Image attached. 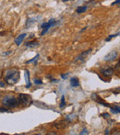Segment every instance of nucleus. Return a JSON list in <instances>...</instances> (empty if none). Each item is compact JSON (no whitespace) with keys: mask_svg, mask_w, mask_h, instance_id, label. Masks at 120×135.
<instances>
[{"mask_svg":"<svg viewBox=\"0 0 120 135\" xmlns=\"http://www.w3.org/2000/svg\"><path fill=\"white\" fill-rule=\"evenodd\" d=\"M2 103H3V105L7 108H16L20 105L18 98H14V97H10V96L5 97V98H3Z\"/></svg>","mask_w":120,"mask_h":135,"instance_id":"2","label":"nucleus"},{"mask_svg":"<svg viewBox=\"0 0 120 135\" xmlns=\"http://www.w3.org/2000/svg\"><path fill=\"white\" fill-rule=\"evenodd\" d=\"M119 2H120V0H117L115 2H114L113 4H112V6H114V5H117V4H119Z\"/></svg>","mask_w":120,"mask_h":135,"instance_id":"26","label":"nucleus"},{"mask_svg":"<svg viewBox=\"0 0 120 135\" xmlns=\"http://www.w3.org/2000/svg\"><path fill=\"white\" fill-rule=\"evenodd\" d=\"M40 45V43L38 42V41H29V42H27L25 44V46L27 47V48H30V49H33V48H36V47H38Z\"/></svg>","mask_w":120,"mask_h":135,"instance_id":"9","label":"nucleus"},{"mask_svg":"<svg viewBox=\"0 0 120 135\" xmlns=\"http://www.w3.org/2000/svg\"><path fill=\"white\" fill-rule=\"evenodd\" d=\"M91 49H89V50L85 51V52H81V54L79 55V56L76 57V59L74 60V62H83L85 61V59L87 58V56H88L89 54H91Z\"/></svg>","mask_w":120,"mask_h":135,"instance_id":"5","label":"nucleus"},{"mask_svg":"<svg viewBox=\"0 0 120 135\" xmlns=\"http://www.w3.org/2000/svg\"><path fill=\"white\" fill-rule=\"evenodd\" d=\"M101 73L103 74V75H104V76L111 77L112 75H114V73H115V70H114L113 68H111V67H106V68H104V69L101 70Z\"/></svg>","mask_w":120,"mask_h":135,"instance_id":"7","label":"nucleus"},{"mask_svg":"<svg viewBox=\"0 0 120 135\" xmlns=\"http://www.w3.org/2000/svg\"><path fill=\"white\" fill-rule=\"evenodd\" d=\"M34 84L35 85H43V82L40 80V79H34Z\"/></svg>","mask_w":120,"mask_h":135,"instance_id":"21","label":"nucleus"},{"mask_svg":"<svg viewBox=\"0 0 120 135\" xmlns=\"http://www.w3.org/2000/svg\"><path fill=\"white\" fill-rule=\"evenodd\" d=\"M70 85H71L72 87H78L79 86V81L78 80L77 77H72L70 79Z\"/></svg>","mask_w":120,"mask_h":135,"instance_id":"11","label":"nucleus"},{"mask_svg":"<svg viewBox=\"0 0 120 135\" xmlns=\"http://www.w3.org/2000/svg\"><path fill=\"white\" fill-rule=\"evenodd\" d=\"M54 126L57 129H65L68 126V124H66V122L64 120V121H60V122H58V123H56Z\"/></svg>","mask_w":120,"mask_h":135,"instance_id":"13","label":"nucleus"},{"mask_svg":"<svg viewBox=\"0 0 120 135\" xmlns=\"http://www.w3.org/2000/svg\"><path fill=\"white\" fill-rule=\"evenodd\" d=\"M63 2H68V1H69V0H62Z\"/></svg>","mask_w":120,"mask_h":135,"instance_id":"28","label":"nucleus"},{"mask_svg":"<svg viewBox=\"0 0 120 135\" xmlns=\"http://www.w3.org/2000/svg\"><path fill=\"white\" fill-rule=\"evenodd\" d=\"M25 78H26V83H27L26 87H27V88H30L32 84H30V72L28 71V70L25 71Z\"/></svg>","mask_w":120,"mask_h":135,"instance_id":"12","label":"nucleus"},{"mask_svg":"<svg viewBox=\"0 0 120 135\" xmlns=\"http://www.w3.org/2000/svg\"><path fill=\"white\" fill-rule=\"evenodd\" d=\"M110 108H111V111L114 112L115 114H119V112H120L119 106H115V107H111V106H110Z\"/></svg>","mask_w":120,"mask_h":135,"instance_id":"16","label":"nucleus"},{"mask_svg":"<svg viewBox=\"0 0 120 135\" xmlns=\"http://www.w3.org/2000/svg\"><path fill=\"white\" fill-rule=\"evenodd\" d=\"M68 74H66V75H61V77H62L63 79H66V77H68Z\"/></svg>","mask_w":120,"mask_h":135,"instance_id":"24","label":"nucleus"},{"mask_svg":"<svg viewBox=\"0 0 120 135\" xmlns=\"http://www.w3.org/2000/svg\"><path fill=\"white\" fill-rule=\"evenodd\" d=\"M101 116H102V117H104V119H110V115L108 113H103Z\"/></svg>","mask_w":120,"mask_h":135,"instance_id":"22","label":"nucleus"},{"mask_svg":"<svg viewBox=\"0 0 120 135\" xmlns=\"http://www.w3.org/2000/svg\"><path fill=\"white\" fill-rule=\"evenodd\" d=\"M81 135H84V134H89V132H88V130L87 129H83L82 131L81 132V133H79Z\"/></svg>","mask_w":120,"mask_h":135,"instance_id":"20","label":"nucleus"},{"mask_svg":"<svg viewBox=\"0 0 120 135\" xmlns=\"http://www.w3.org/2000/svg\"><path fill=\"white\" fill-rule=\"evenodd\" d=\"M36 20L35 18H29V20H27V22H26V27H30L32 25H33V24L36 23Z\"/></svg>","mask_w":120,"mask_h":135,"instance_id":"15","label":"nucleus"},{"mask_svg":"<svg viewBox=\"0 0 120 135\" xmlns=\"http://www.w3.org/2000/svg\"><path fill=\"white\" fill-rule=\"evenodd\" d=\"M87 9H88V7H87V6H82V7H78L77 10H76V12H77L78 14H81V13L85 12Z\"/></svg>","mask_w":120,"mask_h":135,"instance_id":"14","label":"nucleus"},{"mask_svg":"<svg viewBox=\"0 0 120 135\" xmlns=\"http://www.w3.org/2000/svg\"><path fill=\"white\" fill-rule=\"evenodd\" d=\"M0 112H8V109L7 108H0Z\"/></svg>","mask_w":120,"mask_h":135,"instance_id":"23","label":"nucleus"},{"mask_svg":"<svg viewBox=\"0 0 120 135\" xmlns=\"http://www.w3.org/2000/svg\"><path fill=\"white\" fill-rule=\"evenodd\" d=\"M119 35V33H117V34H115V35H111L110 37H108L107 39L105 40V41H111V39L112 38H115V37H117V36H118Z\"/></svg>","mask_w":120,"mask_h":135,"instance_id":"19","label":"nucleus"},{"mask_svg":"<svg viewBox=\"0 0 120 135\" xmlns=\"http://www.w3.org/2000/svg\"><path fill=\"white\" fill-rule=\"evenodd\" d=\"M5 83H3V82H1V81H0V86H1V87H5Z\"/></svg>","mask_w":120,"mask_h":135,"instance_id":"25","label":"nucleus"},{"mask_svg":"<svg viewBox=\"0 0 120 135\" xmlns=\"http://www.w3.org/2000/svg\"><path fill=\"white\" fill-rule=\"evenodd\" d=\"M27 37V34L26 33H22V34H20V35H19L18 37L15 39V43H16L17 45H20L22 42H23V41L25 40V38Z\"/></svg>","mask_w":120,"mask_h":135,"instance_id":"8","label":"nucleus"},{"mask_svg":"<svg viewBox=\"0 0 120 135\" xmlns=\"http://www.w3.org/2000/svg\"><path fill=\"white\" fill-rule=\"evenodd\" d=\"M19 103L21 104L23 107H29L32 104V98L30 95L27 94H20L19 95Z\"/></svg>","mask_w":120,"mask_h":135,"instance_id":"3","label":"nucleus"},{"mask_svg":"<svg viewBox=\"0 0 120 135\" xmlns=\"http://www.w3.org/2000/svg\"><path fill=\"white\" fill-rule=\"evenodd\" d=\"M20 80V72L17 69H7L5 72V81L8 85H15Z\"/></svg>","mask_w":120,"mask_h":135,"instance_id":"1","label":"nucleus"},{"mask_svg":"<svg viewBox=\"0 0 120 135\" xmlns=\"http://www.w3.org/2000/svg\"><path fill=\"white\" fill-rule=\"evenodd\" d=\"M39 56H40V55H39V54H37L35 57H34L33 59H32V60H29V61H28L27 64H30V62H36V61L38 60V58H39Z\"/></svg>","mask_w":120,"mask_h":135,"instance_id":"18","label":"nucleus"},{"mask_svg":"<svg viewBox=\"0 0 120 135\" xmlns=\"http://www.w3.org/2000/svg\"><path fill=\"white\" fill-rule=\"evenodd\" d=\"M92 98L93 99H95L97 102H98L99 104H102V105L105 106V107H110V105H108V104L104 103V101L103 99H101L100 98H99L98 96H97V94H92Z\"/></svg>","mask_w":120,"mask_h":135,"instance_id":"10","label":"nucleus"},{"mask_svg":"<svg viewBox=\"0 0 120 135\" xmlns=\"http://www.w3.org/2000/svg\"><path fill=\"white\" fill-rule=\"evenodd\" d=\"M108 133H109V131L106 130V131H105V134H108Z\"/></svg>","mask_w":120,"mask_h":135,"instance_id":"27","label":"nucleus"},{"mask_svg":"<svg viewBox=\"0 0 120 135\" xmlns=\"http://www.w3.org/2000/svg\"><path fill=\"white\" fill-rule=\"evenodd\" d=\"M117 56H118V52L117 51H111L109 54L104 56V60L105 62H113V61H115L117 58Z\"/></svg>","mask_w":120,"mask_h":135,"instance_id":"6","label":"nucleus"},{"mask_svg":"<svg viewBox=\"0 0 120 135\" xmlns=\"http://www.w3.org/2000/svg\"><path fill=\"white\" fill-rule=\"evenodd\" d=\"M56 24V20H54V18H52V20H50L48 22H46V23H43L41 25V28H43V31H42L41 35H45V33H46L47 31H48L49 30H50L51 27H53V26Z\"/></svg>","mask_w":120,"mask_h":135,"instance_id":"4","label":"nucleus"},{"mask_svg":"<svg viewBox=\"0 0 120 135\" xmlns=\"http://www.w3.org/2000/svg\"><path fill=\"white\" fill-rule=\"evenodd\" d=\"M65 106H66V100H65V97L62 96V98H61V101H60L59 108H64Z\"/></svg>","mask_w":120,"mask_h":135,"instance_id":"17","label":"nucleus"}]
</instances>
